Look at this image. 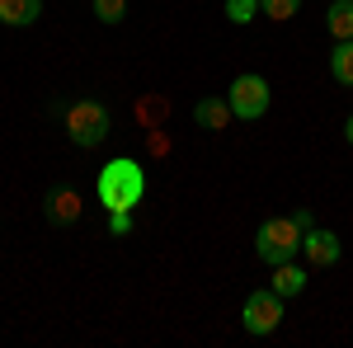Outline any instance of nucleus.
Instances as JSON below:
<instances>
[{"instance_id":"nucleus-1","label":"nucleus","mask_w":353,"mask_h":348,"mask_svg":"<svg viewBox=\"0 0 353 348\" xmlns=\"http://www.w3.org/2000/svg\"><path fill=\"white\" fill-rule=\"evenodd\" d=\"M94 198L104 212H132L137 203L146 198V170L132 161V156H113L99 179H94Z\"/></svg>"},{"instance_id":"nucleus-2","label":"nucleus","mask_w":353,"mask_h":348,"mask_svg":"<svg viewBox=\"0 0 353 348\" xmlns=\"http://www.w3.org/2000/svg\"><path fill=\"white\" fill-rule=\"evenodd\" d=\"M301 236H306V226H301L297 216H269V221L254 231V254H259L269 268L288 264V259L301 254Z\"/></svg>"},{"instance_id":"nucleus-3","label":"nucleus","mask_w":353,"mask_h":348,"mask_svg":"<svg viewBox=\"0 0 353 348\" xmlns=\"http://www.w3.org/2000/svg\"><path fill=\"white\" fill-rule=\"evenodd\" d=\"M66 136L81 151L104 146V136H109V108L99 104V99H76V104L66 108Z\"/></svg>"},{"instance_id":"nucleus-4","label":"nucleus","mask_w":353,"mask_h":348,"mask_svg":"<svg viewBox=\"0 0 353 348\" xmlns=\"http://www.w3.org/2000/svg\"><path fill=\"white\" fill-rule=\"evenodd\" d=\"M226 104H231V113L236 118H245V123H254V118H264L273 104V90L264 76H254V71H245V76H236L231 81V90H226Z\"/></svg>"},{"instance_id":"nucleus-5","label":"nucleus","mask_w":353,"mask_h":348,"mask_svg":"<svg viewBox=\"0 0 353 348\" xmlns=\"http://www.w3.org/2000/svg\"><path fill=\"white\" fill-rule=\"evenodd\" d=\"M241 325H245V334H254V339L273 334V329L283 325V296L273 292V287L250 292V296H245V306H241Z\"/></svg>"},{"instance_id":"nucleus-6","label":"nucleus","mask_w":353,"mask_h":348,"mask_svg":"<svg viewBox=\"0 0 353 348\" xmlns=\"http://www.w3.org/2000/svg\"><path fill=\"white\" fill-rule=\"evenodd\" d=\"M301 254H306L316 268H334V264H339V254H344V245H339V236H334V231L311 226V231L301 236Z\"/></svg>"},{"instance_id":"nucleus-7","label":"nucleus","mask_w":353,"mask_h":348,"mask_svg":"<svg viewBox=\"0 0 353 348\" xmlns=\"http://www.w3.org/2000/svg\"><path fill=\"white\" fill-rule=\"evenodd\" d=\"M81 212H85V203H81L76 188L57 184L52 193H48V221H52V226H71V221H81Z\"/></svg>"},{"instance_id":"nucleus-8","label":"nucleus","mask_w":353,"mask_h":348,"mask_svg":"<svg viewBox=\"0 0 353 348\" xmlns=\"http://www.w3.org/2000/svg\"><path fill=\"white\" fill-rule=\"evenodd\" d=\"M231 118H236V113H231L226 99H198V104H193V123H198V127H208V132L231 127Z\"/></svg>"},{"instance_id":"nucleus-9","label":"nucleus","mask_w":353,"mask_h":348,"mask_svg":"<svg viewBox=\"0 0 353 348\" xmlns=\"http://www.w3.org/2000/svg\"><path fill=\"white\" fill-rule=\"evenodd\" d=\"M269 287L283 296V301H288V296H301V292H306V268H297L292 259H288V264H273Z\"/></svg>"},{"instance_id":"nucleus-10","label":"nucleus","mask_w":353,"mask_h":348,"mask_svg":"<svg viewBox=\"0 0 353 348\" xmlns=\"http://www.w3.org/2000/svg\"><path fill=\"white\" fill-rule=\"evenodd\" d=\"M38 14H43V0H0V24L10 28L38 24Z\"/></svg>"},{"instance_id":"nucleus-11","label":"nucleus","mask_w":353,"mask_h":348,"mask_svg":"<svg viewBox=\"0 0 353 348\" xmlns=\"http://www.w3.org/2000/svg\"><path fill=\"white\" fill-rule=\"evenodd\" d=\"M325 28L344 43V38H353V0H334L325 14Z\"/></svg>"},{"instance_id":"nucleus-12","label":"nucleus","mask_w":353,"mask_h":348,"mask_svg":"<svg viewBox=\"0 0 353 348\" xmlns=\"http://www.w3.org/2000/svg\"><path fill=\"white\" fill-rule=\"evenodd\" d=\"M330 76L339 85H353V38L334 43V52H330Z\"/></svg>"},{"instance_id":"nucleus-13","label":"nucleus","mask_w":353,"mask_h":348,"mask_svg":"<svg viewBox=\"0 0 353 348\" xmlns=\"http://www.w3.org/2000/svg\"><path fill=\"white\" fill-rule=\"evenodd\" d=\"M259 14V0H226V19L231 24H250Z\"/></svg>"},{"instance_id":"nucleus-14","label":"nucleus","mask_w":353,"mask_h":348,"mask_svg":"<svg viewBox=\"0 0 353 348\" xmlns=\"http://www.w3.org/2000/svg\"><path fill=\"white\" fill-rule=\"evenodd\" d=\"M259 10H264L269 19H278V24H283V19H292V14L301 10V0H259Z\"/></svg>"},{"instance_id":"nucleus-15","label":"nucleus","mask_w":353,"mask_h":348,"mask_svg":"<svg viewBox=\"0 0 353 348\" xmlns=\"http://www.w3.org/2000/svg\"><path fill=\"white\" fill-rule=\"evenodd\" d=\"M94 14H99V24H118L128 14V0H94Z\"/></svg>"},{"instance_id":"nucleus-16","label":"nucleus","mask_w":353,"mask_h":348,"mask_svg":"<svg viewBox=\"0 0 353 348\" xmlns=\"http://www.w3.org/2000/svg\"><path fill=\"white\" fill-rule=\"evenodd\" d=\"M109 231L113 236H128L132 231V212H109Z\"/></svg>"},{"instance_id":"nucleus-17","label":"nucleus","mask_w":353,"mask_h":348,"mask_svg":"<svg viewBox=\"0 0 353 348\" xmlns=\"http://www.w3.org/2000/svg\"><path fill=\"white\" fill-rule=\"evenodd\" d=\"M344 141H349V146H353V118H349V123H344Z\"/></svg>"}]
</instances>
